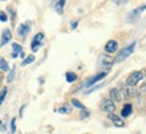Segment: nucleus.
<instances>
[{
  "instance_id": "nucleus-1",
  "label": "nucleus",
  "mask_w": 146,
  "mask_h": 134,
  "mask_svg": "<svg viewBox=\"0 0 146 134\" xmlns=\"http://www.w3.org/2000/svg\"><path fill=\"white\" fill-rule=\"evenodd\" d=\"M134 48H135V42L134 43H131V44H129L127 47H125L122 51H121L118 55H117V58L114 59V63H121V62H123L125 59L127 58V56H130L131 54H133Z\"/></svg>"
},
{
  "instance_id": "nucleus-2",
  "label": "nucleus",
  "mask_w": 146,
  "mask_h": 134,
  "mask_svg": "<svg viewBox=\"0 0 146 134\" xmlns=\"http://www.w3.org/2000/svg\"><path fill=\"white\" fill-rule=\"evenodd\" d=\"M113 59L109 56V55H101L99 58H98V68H102V71H107V70H110V67L113 66Z\"/></svg>"
},
{
  "instance_id": "nucleus-3",
  "label": "nucleus",
  "mask_w": 146,
  "mask_h": 134,
  "mask_svg": "<svg viewBox=\"0 0 146 134\" xmlns=\"http://www.w3.org/2000/svg\"><path fill=\"white\" fill-rule=\"evenodd\" d=\"M143 72L141 71H134L131 72L130 75L127 76V79H126V85L129 86H135L138 83V82H141L142 79H143Z\"/></svg>"
},
{
  "instance_id": "nucleus-4",
  "label": "nucleus",
  "mask_w": 146,
  "mask_h": 134,
  "mask_svg": "<svg viewBox=\"0 0 146 134\" xmlns=\"http://www.w3.org/2000/svg\"><path fill=\"white\" fill-rule=\"evenodd\" d=\"M146 9V4L145 5H141V7H138V8L133 9L131 12L127 15V22H137L138 19L141 18L142 12Z\"/></svg>"
},
{
  "instance_id": "nucleus-5",
  "label": "nucleus",
  "mask_w": 146,
  "mask_h": 134,
  "mask_svg": "<svg viewBox=\"0 0 146 134\" xmlns=\"http://www.w3.org/2000/svg\"><path fill=\"white\" fill-rule=\"evenodd\" d=\"M121 94H122V98H134L135 94H137V90H135V86H123L122 89L119 90Z\"/></svg>"
},
{
  "instance_id": "nucleus-6",
  "label": "nucleus",
  "mask_w": 146,
  "mask_h": 134,
  "mask_svg": "<svg viewBox=\"0 0 146 134\" xmlns=\"http://www.w3.org/2000/svg\"><path fill=\"white\" fill-rule=\"evenodd\" d=\"M43 43H44V35H43L42 32L36 34V35L34 36V39H32V43H31L32 51H34V52H35V51H38V50H39V47L43 44Z\"/></svg>"
},
{
  "instance_id": "nucleus-7",
  "label": "nucleus",
  "mask_w": 146,
  "mask_h": 134,
  "mask_svg": "<svg viewBox=\"0 0 146 134\" xmlns=\"http://www.w3.org/2000/svg\"><path fill=\"white\" fill-rule=\"evenodd\" d=\"M101 107L103 111L106 113H114L115 110V105H114V101H111V99H103L101 103Z\"/></svg>"
},
{
  "instance_id": "nucleus-8",
  "label": "nucleus",
  "mask_w": 146,
  "mask_h": 134,
  "mask_svg": "<svg viewBox=\"0 0 146 134\" xmlns=\"http://www.w3.org/2000/svg\"><path fill=\"white\" fill-rule=\"evenodd\" d=\"M107 75V71H102V72H98V74H95L94 76H91L89 80H86V83H84V86H93L94 83H97V82H99V80H102L105 76Z\"/></svg>"
},
{
  "instance_id": "nucleus-9",
  "label": "nucleus",
  "mask_w": 146,
  "mask_h": 134,
  "mask_svg": "<svg viewBox=\"0 0 146 134\" xmlns=\"http://www.w3.org/2000/svg\"><path fill=\"white\" fill-rule=\"evenodd\" d=\"M110 115H109V118L111 119V122L114 123V126H117V127H123L125 126V122H123V118L121 115H117V114H114V113H109Z\"/></svg>"
},
{
  "instance_id": "nucleus-10",
  "label": "nucleus",
  "mask_w": 146,
  "mask_h": 134,
  "mask_svg": "<svg viewBox=\"0 0 146 134\" xmlns=\"http://www.w3.org/2000/svg\"><path fill=\"white\" fill-rule=\"evenodd\" d=\"M117 50H118V42H117V40H109L106 43V46H105L106 54H113V52H115Z\"/></svg>"
},
{
  "instance_id": "nucleus-11",
  "label": "nucleus",
  "mask_w": 146,
  "mask_h": 134,
  "mask_svg": "<svg viewBox=\"0 0 146 134\" xmlns=\"http://www.w3.org/2000/svg\"><path fill=\"white\" fill-rule=\"evenodd\" d=\"M110 99L114 102H121L122 101V94H121L119 89H111L110 90Z\"/></svg>"
},
{
  "instance_id": "nucleus-12",
  "label": "nucleus",
  "mask_w": 146,
  "mask_h": 134,
  "mask_svg": "<svg viewBox=\"0 0 146 134\" xmlns=\"http://www.w3.org/2000/svg\"><path fill=\"white\" fill-rule=\"evenodd\" d=\"M133 111V105L131 103H126L123 107H122V111H121V117L122 118H127Z\"/></svg>"
},
{
  "instance_id": "nucleus-13",
  "label": "nucleus",
  "mask_w": 146,
  "mask_h": 134,
  "mask_svg": "<svg viewBox=\"0 0 146 134\" xmlns=\"http://www.w3.org/2000/svg\"><path fill=\"white\" fill-rule=\"evenodd\" d=\"M28 32H30V24H28V23H24V24H20V26H19L18 34L20 36H26Z\"/></svg>"
},
{
  "instance_id": "nucleus-14",
  "label": "nucleus",
  "mask_w": 146,
  "mask_h": 134,
  "mask_svg": "<svg viewBox=\"0 0 146 134\" xmlns=\"http://www.w3.org/2000/svg\"><path fill=\"white\" fill-rule=\"evenodd\" d=\"M11 38H12L11 31H9L8 28H5L4 31H3V35H1V44H7L9 40H11Z\"/></svg>"
},
{
  "instance_id": "nucleus-15",
  "label": "nucleus",
  "mask_w": 146,
  "mask_h": 134,
  "mask_svg": "<svg viewBox=\"0 0 146 134\" xmlns=\"http://www.w3.org/2000/svg\"><path fill=\"white\" fill-rule=\"evenodd\" d=\"M12 48L15 51V52H12V58H18L20 52L23 51V47L20 44H18V43H12Z\"/></svg>"
},
{
  "instance_id": "nucleus-16",
  "label": "nucleus",
  "mask_w": 146,
  "mask_h": 134,
  "mask_svg": "<svg viewBox=\"0 0 146 134\" xmlns=\"http://www.w3.org/2000/svg\"><path fill=\"white\" fill-rule=\"evenodd\" d=\"M71 111H72V107H71L68 103H64V105L59 109V113H60V114H70Z\"/></svg>"
},
{
  "instance_id": "nucleus-17",
  "label": "nucleus",
  "mask_w": 146,
  "mask_h": 134,
  "mask_svg": "<svg viewBox=\"0 0 146 134\" xmlns=\"http://www.w3.org/2000/svg\"><path fill=\"white\" fill-rule=\"evenodd\" d=\"M0 70L1 71H4V72H7L9 70V66H8V63H7V60L5 59H0Z\"/></svg>"
},
{
  "instance_id": "nucleus-18",
  "label": "nucleus",
  "mask_w": 146,
  "mask_h": 134,
  "mask_svg": "<svg viewBox=\"0 0 146 134\" xmlns=\"http://www.w3.org/2000/svg\"><path fill=\"white\" fill-rule=\"evenodd\" d=\"M76 74L75 72H66V80L68 82V83H72L74 80H76Z\"/></svg>"
},
{
  "instance_id": "nucleus-19",
  "label": "nucleus",
  "mask_w": 146,
  "mask_h": 134,
  "mask_svg": "<svg viewBox=\"0 0 146 134\" xmlns=\"http://www.w3.org/2000/svg\"><path fill=\"white\" fill-rule=\"evenodd\" d=\"M71 103H72V105H74L75 107L80 109V110H83V109H86V107H84L83 105H82V103H80L79 101H78V99H75V98H72V99H71Z\"/></svg>"
},
{
  "instance_id": "nucleus-20",
  "label": "nucleus",
  "mask_w": 146,
  "mask_h": 134,
  "mask_svg": "<svg viewBox=\"0 0 146 134\" xmlns=\"http://www.w3.org/2000/svg\"><path fill=\"white\" fill-rule=\"evenodd\" d=\"M34 60H35V56H34V55H30V56H27V58L24 59V62L22 63V66H27V64L32 63Z\"/></svg>"
},
{
  "instance_id": "nucleus-21",
  "label": "nucleus",
  "mask_w": 146,
  "mask_h": 134,
  "mask_svg": "<svg viewBox=\"0 0 146 134\" xmlns=\"http://www.w3.org/2000/svg\"><path fill=\"white\" fill-rule=\"evenodd\" d=\"M7 93H8L7 87H4V89L1 90V93H0V105L4 102V98H5V95H7Z\"/></svg>"
},
{
  "instance_id": "nucleus-22",
  "label": "nucleus",
  "mask_w": 146,
  "mask_h": 134,
  "mask_svg": "<svg viewBox=\"0 0 146 134\" xmlns=\"http://www.w3.org/2000/svg\"><path fill=\"white\" fill-rule=\"evenodd\" d=\"M8 18H7V13L3 12V11H0V22H7Z\"/></svg>"
},
{
  "instance_id": "nucleus-23",
  "label": "nucleus",
  "mask_w": 146,
  "mask_h": 134,
  "mask_svg": "<svg viewBox=\"0 0 146 134\" xmlns=\"http://www.w3.org/2000/svg\"><path fill=\"white\" fill-rule=\"evenodd\" d=\"M16 119L13 118L12 121H11V133H15V130H16Z\"/></svg>"
},
{
  "instance_id": "nucleus-24",
  "label": "nucleus",
  "mask_w": 146,
  "mask_h": 134,
  "mask_svg": "<svg viewBox=\"0 0 146 134\" xmlns=\"http://www.w3.org/2000/svg\"><path fill=\"white\" fill-rule=\"evenodd\" d=\"M13 76H15V70H12V71L9 72V75H8V78H7V80H8V82H12Z\"/></svg>"
},
{
  "instance_id": "nucleus-25",
  "label": "nucleus",
  "mask_w": 146,
  "mask_h": 134,
  "mask_svg": "<svg viewBox=\"0 0 146 134\" xmlns=\"http://www.w3.org/2000/svg\"><path fill=\"white\" fill-rule=\"evenodd\" d=\"M115 4H118V5H121V4H125V3H127L129 0H113Z\"/></svg>"
},
{
  "instance_id": "nucleus-26",
  "label": "nucleus",
  "mask_w": 146,
  "mask_h": 134,
  "mask_svg": "<svg viewBox=\"0 0 146 134\" xmlns=\"http://www.w3.org/2000/svg\"><path fill=\"white\" fill-rule=\"evenodd\" d=\"M80 117H82V118H86V117H89V111H87L86 109H83V111H82V114H80Z\"/></svg>"
},
{
  "instance_id": "nucleus-27",
  "label": "nucleus",
  "mask_w": 146,
  "mask_h": 134,
  "mask_svg": "<svg viewBox=\"0 0 146 134\" xmlns=\"http://www.w3.org/2000/svg\"><path fill=\"white\" fill-rule=\"evenodd\" d=\"M139 91H141V94H146V83H143V85L141 86Z\"/></svg>"
},
{
  "instance_id": "nucleus-28",
  "label": "nucleus",
  "mask_w": 146,
  "mask_h": 134,
  "mask_svg": "<svg viewBox=\"0 0 146 134\" xmlns=\"http://www.w3.org/2000/svg\"><path fill=\"white\" fill-rule=\"evenodd\" d=\"M76 24H78V23H76V22H74V23H72V24H71V26H72V28H75V27H76Z\"/></svg>"
},
{
  "instance_id": "nucleus-29",
  "label": "nucleus",
  "mask_w": 146,
  "mask_h": 134,
  "mask_svg": "<svg viewBox=\"0 0 146 134\" xmlns=\"http://www.w3.org/2000/svg\"><path fill=\"white\" fill-rule=\"evenodd\" d=\"M0 126H3V122H0Z\"/></svg>"
},
{
  "instance_id": "nucleus-30",
  "label": "nucleus",
  "mask_w": 146,
  "mask_h": 134,
  "mask_svg": "<svg viewBox=\"0 0 146 134\" xmlns=\"http://www.w3.org/2000/svg\"><path fill=\"white\" fill-rule=\"evenodd\" d=\"M4 1H5V0H4Z\"/></svg>"
}]
</instances>
